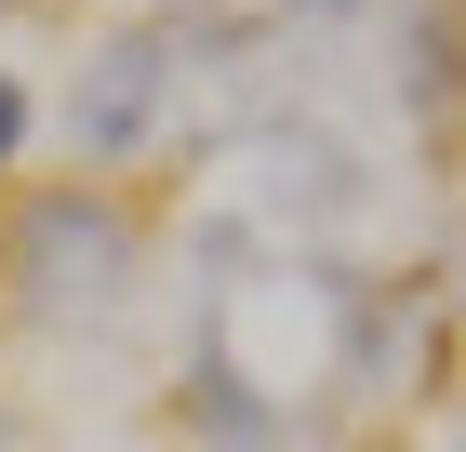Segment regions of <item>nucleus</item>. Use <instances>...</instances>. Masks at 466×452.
I'll return each instance as SVG.
<instances>
[{
  "instance_id": "obj_2",
  "label": "nucleus",
  "mask_w": 466,
  "mask_h": 452,
  "mask_svg": "<svg viewBox=\"0 0 466 452\" xmlns=\"http://www.w3.org/2000/svg\"><path fill=\"white\" fill-rule=\"evenodd\" d=\"M160 80H174L160 27L107 40V54H94V80H80V160H134V146H147V106H160Z\"/></svg>"
},
{
  "instance_id": "obj_4",
  "label": "nucleus",
  "mask_w": 466,
  "mask_h": 452,
  "mask_svg": "<svg viewBox=\"0 0 466 452\" xmlns=\"http://www.w3.org/2000/svg\"><path fill=\"white\" fill-rule=\"evenodd\" d=\"M293 14H347V0H293Z\"/></svg>"
},
{
  "instance_id": "obj_1",
  "label": "nucleus",
  "mask_w": 466,
  "mask_h": 452,
  "mask_svg": "<svg viewBox=\"0 0 466 452\" xmlns=\"http://www.w3.org/2000/svg\"><path fill=\"white\" fill-rule=\"evenodd\" d=\"M14 279H27V306H40V319L120 306V293H134V226H120V200H94V186H54V200L14 226Z\"/></svg>"
},
{
  "instance_id": "obj_3",
  "label": "nucleus",
  "mask_w": 466,
  "mask_h": 452,
  "mask_svg": "<svg viewBox=\"0 0 466 452\" xmlns=\"http://www.w3.org/2000/svg\"><path fill=\"white\" fill-rule=\"evenodd\" d=\"M27 134H40V94L14 67H0V174H14V160H27Z\"/></svg>"
}]
</instances>
